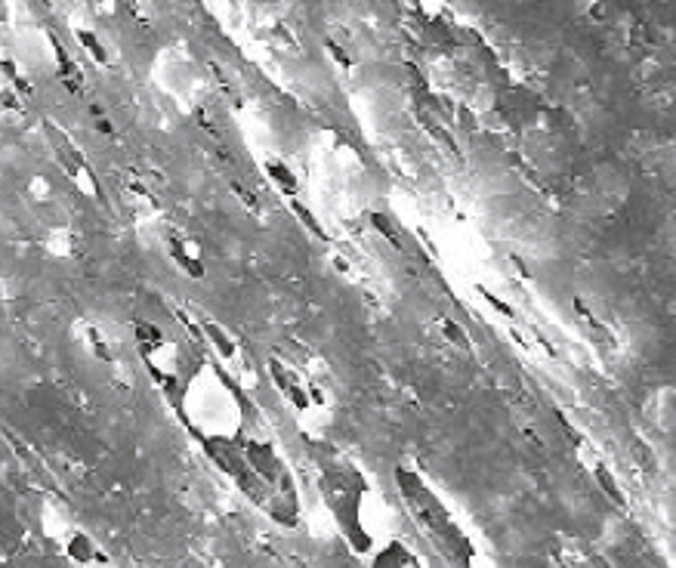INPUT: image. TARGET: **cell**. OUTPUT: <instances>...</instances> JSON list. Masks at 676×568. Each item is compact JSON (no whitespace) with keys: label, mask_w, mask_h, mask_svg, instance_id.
<instances>
[{"label":"cell","mask_w":676,"mask_h":568,"mask_svg":"<svg viewBox=\"0 0 676 568\" xmlns=\"http://www.w3.org/2000/svg\"><path fill=\"white\" fill-rule=\"evenodd\" d=\"M269 170L275 173V183H278V186H284V189H288V192H294V186H297V183H294V176H291V170H288V167L269 164Z\"/></svg>","instance_id":"cell-5"},{"label":"cell","mask_w":676,"mask_h":568,"mask_svg":"<svg viewBox=\"0 0 676 568\" xmlns=\"http://www.w3.org/2000/svg\"><path fill=\"white\" fill-rule=\"evenodd\" d=\"M396 485L402 494V504L420 535L433 544V550L442 556L448 568H473L476 562V547L467 538V531L457 525L451 510L442 504V497L420 479V473L399 467L396 470Z\"/></svg>","instance_id":"cell-1"},{"label":"cell","mask_w":676,"mask_h":568,"mask_svg":"<svg viewBox=\"0 0 676 568\" xmlns=\"http://www.w3.org/2000/svg\"><path fill=\"white\" fill-rule=\"evenodd\" d=\"M68 553L75 556L78 562H90L93 559V541L87 535H75V541H71Z\"/></svg>","instance_id":"cell-4"},{"label":"cell","mask_w":676,"mask_h":568,"mask_svg":"<svg viewBox=\"0 0 676 568\" xmlns=\"http://www.w3.org/2000/svg\"><path fill=\"white\" fill-rule=\"evenodd\" d=\"M371 568H423V562L402 541H389L371 556Z\"/></svg>","instance_id":"cell-3"},{"label":"cell","mask_w":676,"mask_h":568,"mask_svg":"<svg viewBox=\"0 0 676 568\" xmlns=\"http://www.w3.org/2000/svg\"><path fill=\"white\" fill-rule=\"evenodd\" d=\"M322 491H325V504L331 507L352 550L368 553L371 535L365 531V519H362V497L368 494V485L362 473L343 457H328L322 460Z\"/></svg>","instance_id":"cell-2"},{"label":"cell","mask_w":676,"mask_h":568,"mask_svg":"<svg viewBox=\"0 0 676 568\" xmlns=\"http://www.w3.org/2000/svg\"><path fill=\"white\" fill-rule=\"evenodd\" d=\"M596 479H599V485H606V488H609V494H612V497H615V501L621 504V494H618L615 482L609 479V470H599V473H596Z\"/></svg>","instance_id":"cell-6"}]
</instances>
